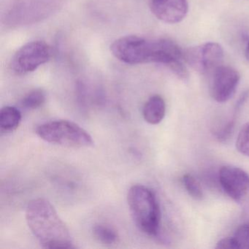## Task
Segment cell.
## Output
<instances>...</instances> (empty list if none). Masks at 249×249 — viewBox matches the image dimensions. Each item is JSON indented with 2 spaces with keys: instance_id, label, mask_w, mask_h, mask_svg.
I'll list each match as a JSON object with an SVG mask.
<instances>
[{
  "instance_id": "6da1fadb",
  "label": "cell",
  "mask_w": 249,
  "mask_h": 249,
  "mask_svg": "<svg viewBox=\"0 0 249 249\" xmlns=\"http://www.w3.org/2000/svg\"><path fill=\"white\" fill-rule=\"evenodd\" d=\"M110 49L116 59L127 65L159 63L169 68L183 59V50L167 39L125 36L115 40Z\"/></svg>"
},
{
  "instance_id": "7a4b0ae2",
  "label": "cell",
  "mask_w": 249,
  "mask_h": 249,
  "mask_svg": "<svg viewBox=\"0 0 249 249\" xmlns=\"http://www.w3.org/2000/svg\"><path fill=\"white\" fill-rule=\"evenodd\" d=\"M26 219L30 231L44 249H75L69 230L47 199L31 201L26 210Z\"/></svg>"
},
{
  "instance_id": "3957f363",
  "label": "cell",
  "mask_w": 249,
  "mask_h": 249,
  "mask_svg": "<svg viewBox=\"0 0 249 249\" xmlns=\"http://www.w3.org/2000/svg\"><path fill=\"white\" fill-rule=\"evenodd\" d=\"M127 202L134 222L141 231L150 236L160 231L161 211L155 194L142 185L129 189Z\"/></svg>"
},
{
  "instance_id": "277c9868",
  "label": "cell",
  "mask_w": 249,
  "mask_h": 249,
  "mask_svg": "<svg viewBox=\"0 0 249 249\" xmlns=\"http://www.w3.org/2000/svg\"><path fill=\"white\" fill-rule=\"evenodd\" d=\"M36 134L46 142L68 148H89L94 145L89 133L71 121L46 122L37 126Z\"/></svg>"
},
{
  "instance_id": "5b68a950",
  "label": "cell",
  "mask_w": 249,
  "mask_h": 249,
  "mask_svg": "<svg viewBox=\"0 0 249 249\" xmlns=\"http://www.w3.org/2000/svg\"><path fill=\"white\" fill-rule=\"evenodd\" d=\"M64 0H17L3 18L10 27L30 25L46 19L57 12Z\"/></svg>"
},
{
  "instance_id": "8992f818",
  "label": "cell",
  "mask_w": 249,
  "mask_h": 249,
  "mask_svg": "<svg viewBox=\"0 0 249 249\" xmlns=\"http://www.w3.org/2000/svg\"><path fill=\"white\" fill-rule=\"evenodd\" d=\"M52 56V49L47 43L40 40L30 42L16 52L10 66L14 73L26 75L47 63Z\"/></svg>"
},
{
  "instance_id": "52a82bcc",
  "label": "cell",
  "mask_w": 249,
  "mask_h": 249,
  "mask_svg": "<svg viewBox=\"0 0 249 249\" xmlns=\"http://www.w3.org/2000/svg\"><path fill=\"white\" fill-rule=\"evenodd\" d=\"M183 59L195 71L210 75L223 65L224 50L218 43L211 42L183 51Z\"/></svg>"
},
{
  "instance_id": "ba28073f",
  "label": "cell",
  "mask_w": 249,
  "mask_h": 249,
  "mask_svg": "<svg viewBox=\"0 0 249 249\" xmlns=\"http://www.w3.org/2000/svg\"><path fill=\"white\" fill-rule=\"evenodd\" d=\"M210 93L217 103L230 100L235 93L240 81V75L234 68L221 65L211 74Z\"/></svg>"
},
{
  "instance_id": "9c48e42d",
  "label": "cell",
  "mask_w": 249,
  "mask_h": 249,
  "mask_svg": "<svg viewBox=\"0 0 249 249\" xmlns=\"http://www.w3.org/2000/svg\"><path fill=\"white\" fill-rule=\"evenodd\" d=\"M218 180L223 190L235 202H242L249 196V175L242 169L224 166L220 169Z\"/></svg>"
},
{
  "instance_id": "30bf717a",
  "label": "cell",
  "mask_w": 249,
  "mask_h": 249,
  "mask_svg": "<svg viewBox=\"0 0 249 249\" xmlns=\"http://www.w3.org/2000/svg\"><path fill=\"white\" fill-rule=\"evenodd\" d=\"M152 14L167 24H177L184 19L189 10L187 0H150Z\"/></svg>"
},
{
  "instance_id": "8fae6325",
  "label": "cell",
  "mask_w": 249,
  "mask_h": 249,
  "mask_svg": "<svg viewBox=\"0 0 249 249\" xmlns=\"http://www.w3.org/2000/svg\"><path fill=\"white\" fill-rule=\"evenodd\" d=\"M166 105L164 99L160 95L150 97L144 105L142 116L147 123L159 124L165 116Z\"/></svg>"
},
{
  "instance_id": "7c38bea8",
  "label": "cell",
  "mask_w": 249,
  "mask_h": 249,
  "mask_svg": "<svg viewBox=\"0 0 249 249\" xmlns=\"http://www.w3.org/2000/svg\"><path fill=\"white\" fill-rule=\"evenodd\" d=\"M21 121V113L13 106H5L0 111V130L4 133L16 130Z\"/></svg>"
},
{
  "instance_id": "4fadbf2b",
  "label": "cell",
  "mask_w": 249,
  "mask_h": 249,
  "mask_svg": "<svg viewBox=\"0 0 249 249\" xmlns=\"http://www.w3.org/2000/svg\"><path fill=\"white\" fill-rule=\"evenodd\" d=\"M92 232L94 238L103 244H113L119 238L117 231L113 227L104 224H95L93 227Z\"/></svg>"
},
{
  "instance_id": "5bb4252c",
  "label": "cell",
  "mask_w": 249,
  "mask_h": 249,
  "mask_svg": "<svg viewBox=\"0 0 249 249\" xmlns=\"http://www.w3.org/2000/svg\"><path fill=\"white\" fill-rule=\"evenodd\" d=\"M46 100V93L43 90L35 89L26 94L21 101V105L27 110H36L41 107Z\"/></svg>"
},
{
  "instance_id": "9a60e30c",
  "label": "cell",
  "mask_w": 249,
  "mask_h": 249,
  "mask_svg": "<svg viewBox=\"0 0 249 249\" xmlns=\"http://www.w3.org/2000/svg\"><path fill=\"white\" fill-rule=\"evenodd\" d=\"M183 186L189 195L196 200H202L204 197L203 192L197 180L191 175L186 174L182 178Z\"/></svg>"
},
{
  "instance_id": "2e32d148",
  "label": "cell",
  "mask_w": 249,
  "mask_h": 249,
  "mask_svg": "<svg viewBox=\"0 0 249 249\" xmlns=\"http://www.w3.org/2000/svg\"><path fill=\"white\" fill-rule=\"evenodd\" d=\"M232 238L237 249H249V222L240 225Z\"/></svg>"
},
{
  "instance_id": "e0dca14e",
  "label": "cell",
  "mask_w": 249,
  "mask_h": 249,
  "mask_svg": "<svg viewBox=\"0 0 249 249\" xmlns=\"http://www.w3.org/2000/svg\"><path fill=\"white\" fill-rule=\"evenodd\" d=\"M236 148L240 154L249 157V122L240 129L236 141Z\"/></svg>"
},
{
  "instance_id": "ac0fdd59",
  "label": "cell",
  "mask_w": 249,
  "mask_h": 249,
  "mask_svg": "<svg viewBox=\"0 0 249 249\" xmlns=\"http://www.w3.org/2000/svg\"><path fill=\"white\" fill-rule=\"evenodd\" d=\"M76 96L78 103L81 107H85L87 105V91L84 84L78 81L76 84Z\"/></svg>"
},
{
  "instance_id": "d6986e66",
  "label": "cell",
  "mask_w": 249,
  "mask_h": 249,
  "mask_svg": "<svg viewBox=\"0 0 249 249\" xmlns=\"http://www.w3.org/2000/svg\"><path fill=\"white\" fill-rule=\"evenodd\" d=\"M215 248L220 249H237L232 237L221 239L216 243Z\"/></svg>"
},
{
  "instance_id": "ffe728a7",
  "label": "cell",
  "mask_w": 249,
  "mask_h": 249,
  "mask_svg": "<svg viewBox=\"0 0 249 249\" xmlns=\"http://www.w3.org/2000/svg\"><path fill=\"white\" fill-rule=\"evenodd\" d=\"M245 54H246V59L249 62V41L248 43L247 46H246V53Z\"/></svg>"
}]
</instances>
